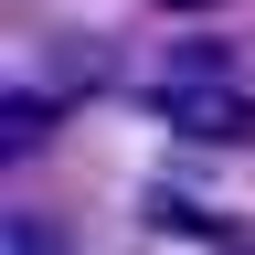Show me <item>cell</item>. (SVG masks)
Wrapping results in <instances>:
<instances>
[{
    "mask_svg": "<svg viewBox=\"0 0 255 255\" xmlns=\"http://www.w3.org/2000/svg\"><path fill=\"white\" fill-rule=\"evenodd\" d=\"M0 255H64V245L43 234V213H11V223H0Z\"/></svg>",
    "mask_w": 255,
    "mask_h": 255,
    "instance_id": "2",
    "label": "cell"
},
{
    "mask_svg": "<svg viewBox=\"0 0 255 255\" xmlns=\"http://www.w3.org/2000/svg\"><path fill=\"white\" fill-rule=\"evenodd\" d=\"M213 255H245V245H213Z\"/></svg>",
    "mask_w": 255,
    "mask_h": 255,
    "instance_id": "4",
    "label": "cell"
},
{
    "mask_svg": "<svg viewBox=\"0 0 255 255\" xmlns=\"http://www.w3.org/2000/svg\"><path fill=\"white\" fill-rule=\"evenodd\" d=\"M138 107L170 128V138H202V149H234L255 138V96H245V64L234 43H181L159 75L138 85Z\"/></svg>",
    "mask_w": 255,
    "mask_h": 255,
    "instance_id": "1",
    "label": "cell"
},
{
    "mask_svg": "<svg viewBox=\"0 0 255 255\" xmlns=\"http://www.w3.org/2000/svg\"><path fill=\"white\" fill-rule=\"evenodd\" d=\"M32 138H53V107H32V96H11V138H0V149H11V159H21Z\"/></svg>",
    "mask_w": 255,
    "mask_h": 255,
    "instance_id": "3",
    "label": "cell"
}]
</instances>
